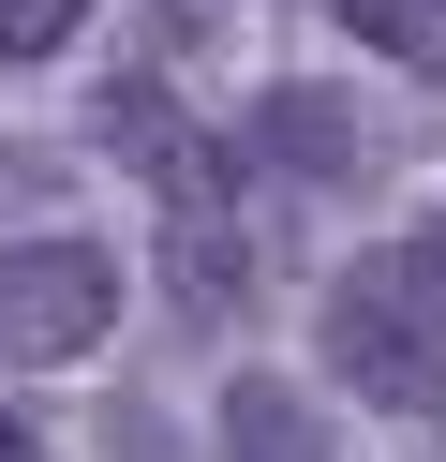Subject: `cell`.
Listing matches in <instances>:
<instances>
[{"mask_svg": "<svg viewBox=\"0 0 446 462\" xmlns=\"http://www.w3.org/2000/svg\"><path fill=\"white\" fill-rule=\"evenodd\" d=\"M313 328H327V373H342L357 402L432 418V402H446V254H432V239L342 254V283H327Z\"/></svg>", "mask_w": 446, "mask_h": 462, "instance_id": "1", "label": "cell"}, {"mask_svg": "<svg viewBox=\"0 0 446 462\" xmlns=\"http://www.w3.org/2000/svg\"><path fill=\"white\" fill-rule=\"evenodd\" d=\"M119 328V254L105 239H15L0 254V373H59Z\"/></svg>", "mask_w": 446, "mask_h": 462, "instance_id": "2", "label": "cell"}, {"mask_svg": "<svg viewBox=\"0 0 446 462\" xmlns=\"http://www.w3.org/2000/svg\"><path fill=\"white\" fill-rule=\"evenodd\" d=\"M89 134H105V164H119V180H149L164 209H208V194H223V134H194L149 75H119V90L89 105Z\"/></svg>", "mask_w": 446, "mask_h": 462, "instance_id": "3", "label": "cell"}, {"mask_svg": "<svg viewBox=\"0 0 446 462\" xmlns=\"http://www.w3.org/2000/svg\"><path fill=\"white\" fill-rule=\"evenodd\" d=\"M238 150H268L283 180H357V105H342V90H313V75H283V90H253Z\"/></svg>", "mask_w": 446, "mask_h": 462, "instance_id": "4", "label": "cell"}, {"mask_svg": "<svg viewBox=\"0 0 446 462\" xmlns=\"http://www.w3.org/2000/svg\"><path fill=\"white\" fill-rule=\"evenodd\" d=\"M223 462H342V418L283 373H238L223 388Z\"/></svg>", "mask_w": 446, "mask_h": 462, "instance_id": "5", "label": "cell"}, {"mask_svg": "<svg viewBox=\"0 0 446 462\" xmlns=\"http://www.w3.org/2000/svg\"><path fill=\"white\" fill-rule=\"evenodd\" d=\"M164 283H178L194 328H223V313L253 299V239H238L223 209H164Z\"/></svg>", "mask_w": 446, "mask_h": 462, "instance_id": "6", "label": "cell"}, {"mask_svg": "<svg viewBox=\"0 0 446 462\" xmlns=\"http://www.w3.org/2000/svg\"><path fill=\"white\" fill-rule=\"evenodd\" d=\"M75 31H89V0H0V60H15V75H30V60H59Z\"/></svg>", "mask_w": 446, "mask_h": 462, "instance_id": "7", "label": "cell"}, {"mask_svg": "<svg viewBox=\"0 0 446 462\" xmlns=\"http://www.w3.org/2000/svg\"><path fill=\"white\" fill-rule=\"evenodd\" d=\"M327 15H342V31H372L387 60H416V45L446 31V0H327Z\"/></svg>", "mask_w": 446, "mask_h": 462, "instance_id": "8", "label": "cell"}, {"mask_svg": "<svg viewBox=\"0 0 446 462\" xmlns=\"http://www.w3.org/2000/svg\"><path fill=\"white\" fill-rule=\"evenodd\" d=\"M0 462H30V418H0Z\"/></svg>", "mask_w": 446, "mask_h": 462, "instance_id": "9", "label": "cell"}, {"mask_svg": "<svg viewBox=\"0 0 446 462\" xmlns=\"http://www.w3.org/2000/svg\"><path fill=\"white\" fill-rule=\"evenodd\" d=\"M416 60H432V90H446V31H432V45H416Z\"/></svg>", "mask_w": 446, "mask_h": 462, "instance_id": "10", "label": "cell"}, {"mask_svg": "<svg viewBox=\"0 0 446 462\" xmlns=\"http://www.w3.org/2000/svg\"><path fill=\"white\" fill-rule=\"evenodd\" d=\"M432 254H446V224H432Z\"/></svg>", "mask_w": 446, "mask_h": 462, "instance_id": "11", "label": "cell"}]
</instances>
